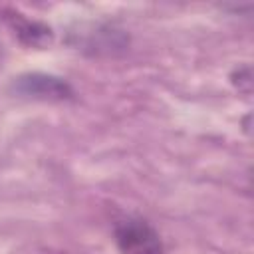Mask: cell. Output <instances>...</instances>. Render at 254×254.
Masks as SVG:
<instances>
[{"mask_svg":"<svg viewBox=\"0 0 254 254\" xmlns=\"http://www.w3.org/2000/svg\"><path fill=\"white\" fill-rule=\"evenodd\" d=\"M6 22L10 24V28L14 30L16 38L20 40V44L28 46V48H48L54 42V32L50 26L30 20L20 12L8 10L6 12Z\"/></svg>","mask_w":254,"mask_h":254,"instance_id":"cell-3","label":"cell"},{"mask_svg":"<svg viewBox=\"0 0 254 254\" xmlns=\"http://www.w3.org/2000/svg\"><path fill=\"white\" fill-rule=\"evenodd\" d=\"M232 77H234V79L240 77V83H236V89H238V91H242V93H246V95L252 91V75H250V67H248V65L236 69V71L232 73Z\"/></svg>","mask_w":254,"mask_h":254,"instance_id":"cell-4","label":"cell"},{"mask_svg":"<svg viewBox=\"0 0 254 254\" xmlns=\"http://www.w3.org/2000/svg\"><path fill=\"white\" fill-rule=\"evenodd\" d=\"M115 244L121 254H163L157 230L143 218H123L115 224Z\"/></svg>","mask_w":254,"mask_h":254,"instance_id":"cell-1","label":"cell"},{"mask_svg":"<svg viewBox=\"0 0 254 254\" xmlns=\"http://www.w3.org/2000/svg\"><path fill=\"white\" fill-rule=\"evenodd\" d=\"M12 91L18 97L36 99V101H65L73 97V89L65 79L40 71L22 73L14 77Z\"/></svg>","mask_w":254,"mask_h":254,"instance_id":"cell-2","label":"cell"}]
</instances>
